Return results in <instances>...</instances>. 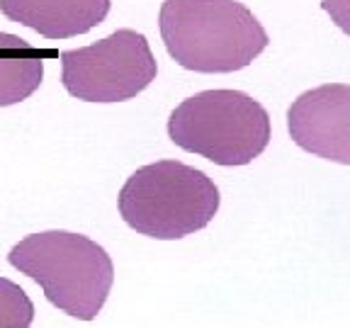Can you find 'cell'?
<instances>
[{
  "label": "cell",
  "mask_w": 350,
  "mask_h": 328,
  "mask_svg": "<svg viewBox=\"0 0 350 328\" xmlns=\"http://www.w3.org/2000/svg\"><path fill=\"white\" fill-rule=\"evenodd\" d=\"M170 59L195 73H234L268 49V32L239 0H165L159 15Z\"/></svg>",
  "instance_id": "1"
},
{
  "label": "cell",
  "mask_w": 350,
  "mask_h": 328,
  "mask_svg": "<svg viewBox=\"0 0 350 328\" xmlns=\"http://www.w3.org/2000/svg\"><path fill=\"white\" fill-rule=\"evenodd\" d=\"M8 262L32 277L64 314L93 321L115 282V265L93 238L71 231H42L10 248Z\"/></svg>",
  "instance_id": "2"
},
{
  "label": "cell",
  "mask_w": 350,
  "mask_h": 328,
  "mask_svg": "<svg viewBox=\"0 0 350 328\" xmlns=\"http://www.w3.org/2000/svg\"><path fill=\"white\" fill-rule=\"evenodd\" d=\"M117 204L137 234L175 241L209 226L219 212V187L187 163L156 161L129 175Z\"/></svg>",
  "instance_id": "3"
},
{
  "label": "cell",
  "mask_w": 350,
  "mask_h": 328,
  "mask_svg": "<svg viewBox=\"0 0 350 328\" xmlns=\"http://www.w3.org/2000/svg\"><path fill=\"white\" fill-rule=\"evenodd\" d=\"M168 137L217 165H248L268 148L270 115L241 90H204L170 112Z\"/></svg>",
  "instance_id": "4"
},
{
  "label": "cell",
  "mask_w": 350,
  "mask_h": 328,
  "mask_svg": "<svg viewBox=\"0 0 350 328\" xmlns=\"http://www.w3.org/2000/svg\"><path fill=\"white\" fill-rule=\"evenodd\" d=\"M159 64L146 37L117 29L100 42L61 54V83L66 93L85 102H124L146 90Z\"/></svg>",
  "instance_id": "5"
},
{
  "label": "cell",
  "mask_w": 350,
  "mask_h": 328,
  "mask_svg": "<svg viewBox=\"0 0 350 328\" xmlns=\"http://www.w3.org/2000/svg\"><path fill=\"white\" fill-rule=\"evenodd\" d=\"M287 129L301 151L350 165V85L326 83L301 93L287 109Z\"/></svg>",
  "instance_id": "6"
},
{
  "label": "cell",
  "mask_w": 350,
  "mask_h": 328,
  "mask_svg": "<svg viewBox=\"0 0 350 328\" xmlns=\"http://www.w3.org/2000/svg\"><path fill=\"white\" fill-rule=\"evenodd\" d=\"M109 0H0L8 20L46 39H71L103 25Z\"/></svg>",
  "instance_id": "7"
},
{
  "label": "cell",
  "mask_w": 350,
  "mask_h": 328,
  "mask_svg": "<svg viewBox=\"0 0 350 328\" xmlns=\"http://www.w3.org/2000/svg\"><path fill=\"white\" fill-rule=\"evenodd\" d=\"M44 54L17 34L0 32V107H10L42 85Z\"/></svg>",
  "instance_id": "8"
},
{
  "label": "cell",
  "mask_w": 350,
  "mask_h": 328,
  "mask_svg": "<svg viewBox=\"0 0 350 328\" xmlns=\"http://www.w3.org/2000/svg\"><path fill=\"white\" fill-rule=\"evenodd\" d=\"M34 321V304L12 279L0 277V328H27Z\"/></svg>",
  "instance_id": "9"
}]
</instances>
